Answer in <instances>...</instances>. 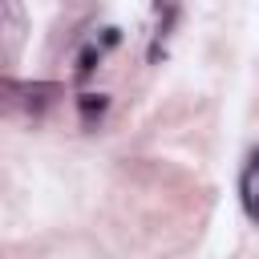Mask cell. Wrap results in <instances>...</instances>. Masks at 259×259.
<instances>
[{"label":"cell","mask_w":259,"mask_h":259,"mask_svg":"<svg viewBox=\"0 0 259 259\" xmlns=\"http://www.w3.org/2000/svg\"><path fill=\"white\" fill-rule=\"evenodd\" d=\"M109 109V97L105 93H81L77 97V113H81V121L85 125H93V121H101V113Z\"/></svg>","instance_id":"1"},{"label":"cell","mask_w":259,"mask_h":259,"mask_svg":"<svg viewBox=\"0 0 259 259\" xmlns=\"http://www.w3.org/2000/svg\"><path fill=\"white\" fill-rule=\"evenodd\" d=\"M97 61H101V45H89V49L77 57V77H89V73L97 69Z\"/></svg>","instance_id":"2"},{"label":"cell","mask_w":259,"mask_h":259,"mask_svg":"<svg viewBox=\"0 0 259 259\" xmlns=\"http://www.w3.org/2000/svg\"><path fill=\"white\" fill-rule=\"evenodd\" d=\"M243 202H247V214L259 223V194H251V190H243Z\"/></svg>","instance_id":"3"},{"label":"cell","mask_w":259,"mask_h":259,"mask_svg":"<svg viewBox=\"0 0 259 259\" xmlns=\"http://www.w3.org/2000/svg\"><path fill=\"white\" fill-rule=\"evenodd\" d=\"M251 170H259V150H255V154H251Z\"/></svg>","instance_id":"4"}]
</instances>
